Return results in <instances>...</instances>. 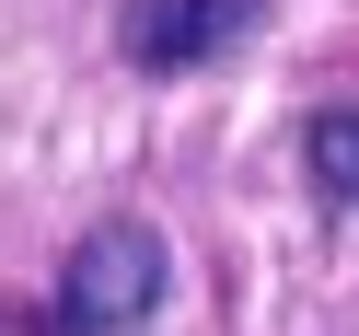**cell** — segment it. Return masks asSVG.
<instances>
[{"label": "cell", "mask_w": 359, "mask_h": 336, "mask_svg": "<svg viewBox=\"0 0 359 336\" xmlns=\"http://www.w3.org/2000/svg\"><path fill=\"white\" fill-rule=\"evenodd\" d=\"M163 278H174V255H163L151 220H93L70 243V267H58V290H47V336H128V325H151Z\"/></svg>", "instance_id": "cell-1"}, {"label": "cell", "mask_w": 359, "mask_h": 336, "mask_svg": "<svg viewBox=\"0 0 359 336\" xmlns=\"http://www.w3.org/2000/svg\"><path fill=\"white\" fill-rule=\"evenodd\" d=\"M266 24V0H128V70H151V81H186V70H209L220 47H243V35Z\"/></svg>", "instance_id": "cell-2"}, {"label": "cell", "mask_w": 359, "mask_h": 336, "mask_svg": "<svg viewBox=\"0 0 359 336\" xmlns=\"http://www.w3.org/2000/svg\"><path fill=\"white\" fill-rule=\"evenodd\" d=\"M302 174L336 197V209H359V105H325V116L302 128Z\"/></svg>", "instance_id": "cell-3"}]
</instances>
